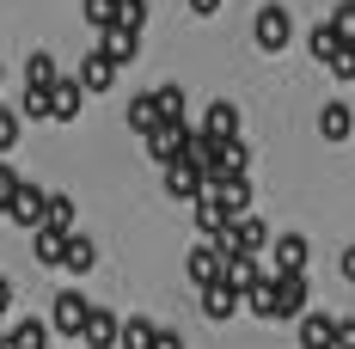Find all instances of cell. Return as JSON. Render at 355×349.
I'll return each mask as SVG.
<instances>
[{"label":"cell","instance_id":"37","mask_svg":"<svg viewBox=\"0 0 355 349\" xmlns=\"http://www.w3.org/2000/svg\"><path fill=\"white\" fill-rule=\"evenodd\" d=\"M337 349H355V318H337Z\"/></svg>","mask_w":355,"mask_h":349},{"label":"cell","instance_id":"39","mask_svg":"<svg viewBox=\"0 0 355 349\" xmlns=\"http://www.w3.org/2000/svg\"><path fill=\"white\" fill-rule=\"evenodd\" d=\"M153 349H184V337L178 331H153Z\"/></svg>","mask_w":355,"mask_h":349},{"label":"cell","instance_id":"12","mask_svg":"<svg viewBox=\"0 0 355 349\" xmlns=\"http://www.w3.org/2000/svg\"><path fill=\"white\" fill-rule=\"evenodd\" d=\"M306 300H313V294H306V270H300V276H276V318H300Z\"/></svg>","mask_w":355,"mask_h":349},{"label":"cell","instance_id":"35","mask_svg":"<svg viewBox=\"0 0 355 349\" xmlns=\"http://www.w3.org/2000/svg\"><path fill=\"white\" fill-rule=\"evenodd\" d=\"M324 68L337 74V80H355V43H343V49H337V56H331Z\"/></svg>","mask_w":355,"mask_h":349},{"label":"cell","instance_id":"17","mask_svg":"<svg viewBox=\"0 0 355 349\" xmlns=\"http://www.w3.org/2000/svg\"><path fill=\"white\" fill-rule=\"evenodd\" d=\"M184 270H190V282H196V288H209V282H220V251L202 239L190 257H184Z\"/></svg>","mask_w":355,"mask_h":349},{"label":"cell","instance_id":"4","mask_svg":"<svg viewBox=\"0 0 355 349\" xmlns=\"http://www.w3.org/2000/svg\"><path fill=\"white\" fill-rule=\"evenodd\" d=\"M80 105H86V86H80L73 74H55V80H49V123H73Z\"/></svg>","mask_w":355,"mask_h":349},{"label":"cell","instance_id":"22","mask_svg":"<svg viewBox=\"0 0 355 349\" xmlns=\"http://www.w3.org/2000/svg\"><path fill=\"white\" fill-rule=\"evenodd\" d=\"M245 307H251L257 318H276V276H270V270H263V276L245 288Z\"/></svg>","mask_w":355,"mask_h":349},{"label":"cell","instance_id":"8","mask_svg":"<svg viewBox=\"0 0 355 349\" xmlns=\"http://www.w3.org/2000/svg\"><path fill=\"white\" fill-rule=\"evenodd\" d=\"M98 49H105L116 68H129V62L141 56V31H129V25H105V31H98Z\"/></svg>","mask_w":355,"mask_h":349},{"label":"cell","instance_id":"38","mask_svg":"<svg viewBox=\"0 0 355 349\" xmlns=\"http://www.w3.org/2000/svg\"><path fill=\"white\" fill-rule=\"evenodd\" d=\"M337 270H343V282H355V245H343V257H337Z\"/></svg>","mask_w":355,"mask_h":349},{"label":"cell","instance_id":"26","mask_svg":"<svg viewBox=\"0 0 355 349\" xmlns=\"http://www.w3.org/2000/svg\"><path fill=\"white\" fill-rule=\"evenodd\" d=\"M153 123H159V105H153V92H135V99H129V129H135V135H147Z\"/></svg>","mask_w":355,"mask_h":349},{"label":"cell","instance_id":"32","mask_svg":"<svg viewBox=\"0 0 355 349\" xmlns=\"http://www.w3.org/2000/svg\"><path fill=\"white\" fill-rule=\"evenodd\" d=\"M331 31L343 37V43H355V0H343V6L331 12Z\"/></svg>","mask_w":355,"mask_h":349},{"label":"cell","instance_id":"25","mask_svg":"<svg viewBox=\"0 0 355 349\" xmlns=\"http://www.w3.org/2000/svg\"><path fill=\"white\" fill-rule=\"evenodd\" d=\"M306 49H313V56H319V62H331V56H337V49H343V37L331 31V19H319V25H313V31H306Z\"/></svg>","mask_w":355,"mask_h":349},{"label":"cell","instance_id":"27","mask_svg":"<svg viewBox=\"0 0 355 349\" xmlns=\"http://www.w3.org/2000/svg\"><path fill=\"white\" fill-rule=\"evenodd\" d=\"M43 227L73 233V196H49V203H43Z\"/></svg>","mask_w":355,"mask_h":349},{"label":"cell","instance_id":"28","mask_svg":"<svg viewBox=\"0 0 355 349\" xmlns=\"http://www.w3.org/2000/svg\"><path fill=\"white\" fill-rule=\"evenodd\" d=\"M55 56H49V49H31V62H25V86H49V80H55Z\"/></svg>","mask_w":355,"mask_h":349},{"label":"cell","instance_id":"21","mask_svg":"<svg viewBox=\"0 0 355 349\" xmlns=\"http://www.w3.org/2000/svg\"><path fill=\"white\" fill-rule=\"evenodd\" d=\"M227 221H233V214H227L209 190H202V196H196V233H202V239H214V233H227Z\"/></svg>","mask_w":355,"mask_h":349},{"label":"cell","instance_id":"40","mask_svg":"<svg viewBox=\"0 0 355 349\" xmlns=\"http://www.w3.org/2000/svg\"><path fill=\"white\" fill-rule=\"evenodd\" d=\"M190 12H196V19H214V12H220V0H190Z\"/></svg>","mask_w":355,"mask_h":349},{"label":"cell","instance_id":"6","mask_svg":"<svg viewBox=\"0 0 355 349\" xmlns=\"http://www.w3.org/2000/svg\"><path fill=\"white\" fill-rule=\"evenodd\" d=\"M166 196H178V203H196L202 196V166L196 160H166Z\"/></svg>","mask_w":355,"mask_h":349},{"label":"cell","instance_id":"24","mask_svg":"<svg viewBox=\"0 0 355 349\" xmlns=\"http://www.w3.org/2000/svg\"><path fill=\"white\" fill-rule=\"evenodd\" d=\"M153 318H123V331H116V349H153Z\"/></svg>","mask_w":355,"mask_h":349},{"label":"cell","instance_id":"11","mask_svg":"<svg viewBox=\"0 0 355 349\" xmlns=\"http://www.w3.org/2000/svg\"><path fill=\"white\" fill-rule=\"evenodd\" d=\"M300 349H337V313H300Z\"/></svg>","mask_w":355,"mask_h":349},{"label":"cell","instance_id":"30","mask_svg":"<svg viewBox=\"0 0 355 349\" xmlns=\"http://www.w3.org/2000/svg\"><path fill=\"white\" fill-rule=\"evenodd\" d=\"M110 25H129V31H141L147 25V0H116V19Z\"/></svg>","mask_w":355,"mask_h":349},{"label":"cell","instance_id":"5","mask_svg":"<svg viewBox=\"0 0 355 349\" xmlns=\"http://www.w3.org/2000/svg\"><path fill=\"white\" fill-rule=\"evenodd\" d=\"M43 203H49V190H37V184H25V178H19L0 214H12L19 227H43Z\"/></svg>","mask_w":355,"mask_h":349},{"label":"cell","instance_id":"31","mask_svg":"<svg viewBox=\"0 0 355 349\" xmlns=\"http://www.w3.org/2000/svg\"><path fill=\"white\" fill-rule=\"evenodd\" d=\"M153 105H159V123H166V117H184V86H159Z\"/></svg>","mask_w":355,"mask_h":349},{"label":"cell","instance_id":"36","mask_svg":"<svg viewBox=\"0 0 355 349\" xmlns=\"http://www.w3.org/2000/svg\"><path fill=\"white\" fill-rule=\"evenodd\" d=\"M12 184H19V172H12V166L0 160V209H6V196H12Z\"/></svg>","mask_w":355,"mask_h":349},{"label":"cell","instance_id":"7","mask_svg":"<svg viewBox=\"0 0 355 349\" xmlns=\"http://www.w3.org/2000/svg\"><path fill=\"white\" fill-rule=\"evenodd\" d=\"M202 190H209L227 214H245L251 209V178L245 172H239V178H202Z\"/></svg>","mask_w":355,"mask_h":349},{"label":"cell","instance_id":"10","mask_svg":"<svg viewBox=\"0 0 355 349\" xmlns=\"http://www.w3.org/2000/svg\"><path fill=\"white\" fill-rule=\"evenodd\" d=\"M116 331H123V318L105 313V307H92L86 325H80V343H86V349H116Z\"/></svg>","mask_w":355,"mask_h":349},{"label":"cell","instance_id":"13","mask_svg":"<svg viewBox=\"0 0 355 349\" xmlns=\"http://www.w3.org/2000/svg\"><path fill=\"white\" fill-rule=\"evenodd\" d=\"M239 307H245V294H239L233 282H209V288H202V313H209L214 325H220V318H233Z\"/></svg>","mask_w":355,"mask_h":349},{"label":"cell","instance_id":"15","mask_svg":"<svg viewBox=\"0 0 355 349\" xmlns=\"http://www.w3.org/2000/svg\"><path fill=\"white\" fill-rule=\"evenodd\" d=\"M300 270H306V239H300V233H282V239H276L270 276H300Z\"/></svg>","mask_w":355,"mask_h":349},{"label":"cell","instance_id":"23","mask_svg":"<svg viewBox=\"0 0 355 349\" xmlns=\"http://www.w3.org/2000/svg\"><path fill=\"white\" fill-rule=\"evenodd\" d=\"M62 239H68V233H55V227H31V251H37V264H49V270H55V264H62Z\"/></svg>","mask_w":355,"mask_h":349},{"label":"cell","instance_id":"14","mask_svg":"<svg viewBox=\"0 0 355 349\" xmlns=\"http://www.w3.org/2000/svg\"><path fill=\"white\" fill-rule=\"evenodd\" d=\"M73 80H80L86 92H110V86H116V62H110L105 49H92V56L80 62V74H73Z\"/></svg>","mask_w":355,"mask_h":349},{"label":"cell","instance_id":"33","mask_svg":"<svg viewBox=\"0 0 355 349\" xmlns=\"http://www.w3.org/2000/svg\"><path fill=\"white\" fill-rule=\"evenodd\" d=\"M19 129H25V123H19L12 110H0V160H6V153L19 147Z\"/></svg>","mask_w":355,"mask_h":349},{"label":"cell","instance_id":"29","mask_svg":"<svg viewBox=\"0 0 355 349\" xmlns=\"http://www.w3.org/2000/svg\"><path fill=\"white\" fill-rule=\"evenodd\" d=\"M80 19H86L92 31H105L110 19H116V0H80Z\"/></svg>","mask_w":355,"mask_h":349},{"label":"cell","instance_id":"9","mask_svg":"<svg viewBox=\"0 0 355 349\" xmlns=\"http://www.w3.org/2000/svg\"><path fill=\"white\" fill-rule=\"evenodd\" d=\"M55 270H68V276H92V270H98V245L86 239V233H68V239H62V264H55Z\"/></svg>","mask_w":355,"mask_h":349},{"label":"cell","instance_id":"3","mask_svg":"<svg viewBox=\"0 0 355 349\" xmlns=\"http://www.w3.org/2000/svg\"><path fill=\"white\" fill-rule=\"evenodd\" d=\"M141 141H147V153L166 166V160H178V153H184V141H190V123H184V117H166V123H153Z\"/></svg>","mask_w":355,"mask_h":349},{"label":"cell","instance_id":"1","mask_svg":"<svg viewBox=\"0 0 355 349\" xmlns=\"http://www.w3.org/2000/svg\"><path fill=\"white\" fill-rule=\"evenodd\" d=\"M251 37H257V49H263V56H282L288 37H294L288 6H263V12H257V25H251Z\"/></svg>","mask_w":355,"mask_h":349},{"label":"cell","instance_id":"2","mask_svg":"<svg viewBox=\"0 0 355 349\" xmlns=\"http://www.w3.org/2000/svg\"><path fill=\"white\" fill-rule=\"evenodd\" d=\"M86 313H92V300H86L80 288H62V294H55V307H49V331H62V337H80Z\"/></svg>","mask_w":355,"mask_h":349},{"label":"cell","instance_id":"34","mask_svg":"<svg viewBox=\"0 0 355 349\" xmlns=\"http://www.w3.org/2000/svg\"><path fill=\"white\" fill-rule=\"evenodd\" d=\"M25 117H43L49 123V86H25Z\"/></svg>","mask_w":355,"mask_h":349},{"label":"cell","instance_id":"19","mask_svg":"<svg viewBox=\"0 0 355 349\" xmlns=\"http://www.w3.org/2000/svg\"><path fill=\"white\" fill-rule=\"evenodd\" d=\"M202 135H214V141H233V135H239V105L214 99V105H209V117H202Z\"/></svg>","mask_w":355,"mask_h":349},{"label":"cell","instance_id":"18","mask_svg":"<svg viewBox=\"0 0 355 349\" xmlns=\"http://www.w3.org/2000/svg\"><path fill=\"white\" fill-rule=\"evenodd\" d=\"M0 343L6 349H49V325L43 318H19L12 331H0Z\"/></svg>","mask_w":355,"mask_h":349},{"label":"cell","instance_id":"16","mask_svg":"<svg viewBox=\"0 0 355 349\" xmlns=\"http://www.w3.org/2000/svg\"><path fill=\"white\" fill-rule=\"evenodd\" d=\"M257 276H263V264H257L251 251H227V257H220V282H233L239 294H245V288H251Z\"/></svg>","mask_w":355,"mask_h":349},{"label":"cell","instance_id":"20","mask_svg":"<svg viewBox=\"0 0 355 349\" xmlns=\"http://www.w3.org/2000/svg\"><path fill=\"white\" fill-rule=\"evenodd\" d=\"M319 135L324 141H349L355 135V110L349 105H324L319 110Z\"/></svg>","mask_w":355,"mask_h":349}]
</instances>
